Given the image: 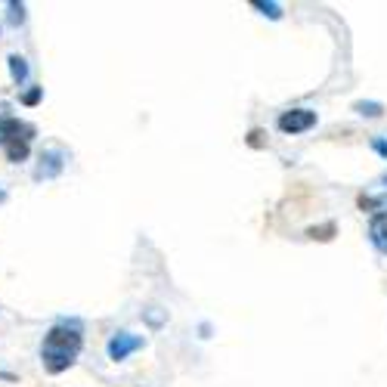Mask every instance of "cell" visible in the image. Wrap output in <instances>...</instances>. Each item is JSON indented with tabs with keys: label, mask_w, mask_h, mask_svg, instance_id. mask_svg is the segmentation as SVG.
Segmentation results:
<instances>
[{
	"label": "cell",
	"mask_w": 387,
	"mask_h": 387,
	"mask_svg": "<svg viewBox=\"0 0 387 387\" xmlns=\"http://www.w3.org/2000/svg\"><path fill=\"white\" fill-rule=\"evenodd\" d=\"M22 22H25V6L10 3V25H22Z\"/></svg>",
	"instance_id": "12"
},
{
	"label": "cell",
	"mask_w": 387,
	"mask_h": 387,
	"mask_svg": "<svg viewBox=\"0 0 387 387\" xmlns=\"http://www.w3.org/2000/svg\"><path fill=\"white\" fill-rule=\"evenodd\" d=\"M143 341L140 335H131V332H118V335H112V341H109V360H115V363H121V360H127L131 353H137V350L143 347Z\"/></svg>",
	"instance_id": "4"
},
{
	"label": "cell",
	"mask_w": 387,
	"mask_h": 387,
	"mask_svg": "<svg viewBox=\"0 0 387 387\" xmlns=\"http://www.w3.org/2000/svg\"><path fill=\"white\" fill-rule=\"evenodd\" d=\"M261 137H263V133H261V131H254V133H251V140H248V143H251V146H261V143H263Z\"/></svg>",
	"instance_id": "15"
},
{
	"label": "cell",
	"mask_w": 387,
	"mask_h": 387,
	"mask_svg": "<svg viewBox=\"0 0 387 387\" xmlns=\"http://www.w3.org/2000/svg\"><path fill=\"white\" fill-rule=\"evenodd\" d=\"M25 159H28V143L25 140L6 143V161H25Z\"/></svg>",
	"instance_id": "8"
},
{
	"label": "cell",
	"mask_w": 387,
	"mask_h": 387,
	"mask_svg": "<svg viewBox=\"0 0 387 387\" xmlns=\"http://www.w3.org/2000/svg\"><path fill=\"white\" fill-rule=\"evenodd\" d=\"M369 242L375 245L378 254L387 257V214L384 211H378L375 217H372V224H369Z\"/></svg>",
	"instance_id": "6"
},
{
	"label": "cell",
	"mask_w": 387,
	"mask_h": 387,
	"mask_svg": "<svg viewBox=\"0 0 387 387\" xmlns=\"http://www.w3.org/2000/svg\"><path fill=\"white\" fill-rule=\"evenodd\" d=\"M66 161H68V155L62 149H44L41 152V164L34 168V180H53V177H59Z\"/></svg>",
	"instance_id": "3"
},
{
	"label": "cell",
	"mask_w": 387,
	"mask_h": 387,
	"mask_svg": "<svg viewBox=\"0 0 387 387\" xmlns=\"http://www.w3.org/2000/svg\"><path fill=\"white\" fill-rule=\"evenodd\" d=\"M251 6H254V10H261L263 16H270V19H282V6H279V3H263V0H254Z\"/></svg>",
	"instance_id": "10"
},
{
	"label": "cell",
	"mask_w": 387,
	"mask_h": 387,
	"mask_svg": "<svg viewBox=\"0 0 387 387\" xmlns=\"http://www.w3.org/2000/svg\"><path fill=\"white\" fill-rule=\"evenodd\" d=\"M353 112H360L363 118H381L384 105L381 103H365V99H360V103H353Z\"/></svg>",
	"instance_id": "9"
},
{
	"label": "cell",
	"mask_w": 387,
	"mask_h": 387,
	"mask_svg": "<svg viewBox=\"0 0 387 387\" xmlns=\"http://www.w3.org/2000/svg\"><path fill=\"white\" fill-rule=\"evenodd\" d=\"M81 332H78V326L71 322V328L66 326H56L47 332L44 338V350H41V356H44V369L50 375H59V372H66L71 363H75V356L81 353Z\"/></svg>",
	"instance_id": "1"
},
{
	"label": "cell",
	"mask_w": 387,
	"mask_h": 387,
	"mask_svg": "<svg viewBox=\"0 0 387 387\" xmlns=\"http://www.w3.org/2000/svg\"><path fill=\"white\" fill-rule=\"evenodd\" d=\"M372 146H375L378 155H384V159H387V140H372Z\"/></svg>",
	"instance_id": "14"
},
{
	"label": "cell",
	"mask_w": 387,
	"mask_h": 387,
	"mask_svg": "<svg viewBox=\"0 0 387 387\" xmlns=\"http://www.w3.org/2000/svg\"><path fill=\"white\" fill-rule=\"evenodd\" d=\"M6 62H10V75H13V81H16V84H25V81H28V62L22 59V56H16V53H13Z\"/></svg>",
	"instance_id": "7"
},
{
	"label": "cell",
	"mask_w": 387,
	"mask_h": 387,
	"mask_svg": "<svg viewBox=\"0 0 387 387\" xmlns=\"http://www.w3.org/2000/svg\"><path fill=\"white\" fill-rule=\"evenodd\" d=\"M279 131L282 133H307L310 127H316V112L313 109H289V112H282L279 115Z\"/></svg>",
	"instance_id": "2"
},
{
	"label": "cell",
	"mask_w": 387,
	"mask_h": 387,
	"mask_svg": "<svg viewBox=\"0 0 387 387\" xmlns=\"http://www.w3.org/2000/svg\"><path fill=\"white\" fill-rule=\"evenodd\" d=\"M307 235H310V239H319V242H328V239H332V235H335V224H326V226H319V229L313 226Z\"/></svg>",
	"instance_id": "11"
},
{
	"label": "cell",
	"mask_w": 387,
	"mask_h": 387,
	"mask_svg": "<svg viewBox=\"0 0 387 387\" xmlns=\"http://www.w3.org/2000/svg\"><path fill=\"white\" fill-rule=\"evenodd\" d=\"M34 127L31 124H22L19 118H13V115H0V146H6V143L13 140H31Z\"/></svg>",
	"instance_id": "5"
},
{
	"label": "cell",
	"mask_w": 387,
	"mask_h": 387,
	"mask_svg": "<svg viewBox=\"0 0 387 387\" xmlns=\"http://www.w3.org/2000/svg\"><path fill=\"white\" fill-rule=\"evenodd\" d=\"M41 96H44V87H34V90H28L25 96H22V103H25V105H38Z\"/></svg>",
	"instance_id": "13"
}]
</instances>
